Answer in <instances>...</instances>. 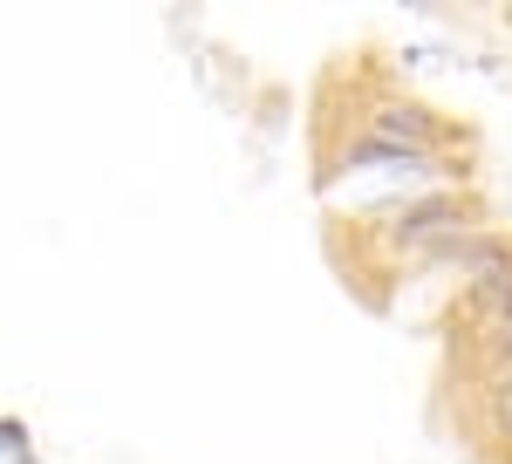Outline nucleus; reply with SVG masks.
<instances>
[{"label":"nucleus","mask_w":512,"mask_h":464,"mask_svg":"<svg viewBox=\"0 0 512 464\" xmlns=\"http://www.w3.org/2000/svg\"><path fill=\"white\" fill-rule=\"evenodd\" d=\"M362 219H369L376 239H383L390 260H417V253H424L431 239H444V232L485 226V212H478V198L465 192V185H431V192L383 198V205H369Z\"/></svg>","instance_id":"1"},{"label":"nucleus","mask_w":512,"mask_h":464,"mask_svg":"<svg viewBox=\"0 0 512 464\" xmlns=\"http://www.w3.org/2000/svg\"><path fill=\"white\" fill-rule=\"evenodd\" d=\"M362 137H383V144H396V151L451 157V123H444L431 103H417V96H383V103H369Z\"/></svg>","instance_id":"2"},{"label":"nucleus","mask_w":512,"mask_h":464,"mask_svg":"<svg viewBox=\"0 0 512 464\" xmlns=\"http://www.w3.org/2000/svg\"><path fill=\"white\" fill-rule=\"evenodd\" d=\"M410 267H444L458 273V280H485V273L512 267V232L506 226H465V232H444V239H431Z\"/></svg>","instance_id":"3"},{"label":"nucleus","mask_w":512,"mask_h":464,"mask_svg":"<svg viewBox=\"0 0 512 464\" xmlns=\"http://www.w3.org/2000/svg\"><path fill=\"white\" fill-rule=\"evenodd\" d=\"M458 308H465V321H472L478 335H499V328H512V267L485 273V280H465Z\"/></svg>","instance_id":"4"},{"label":"nucleus","mask_w":512,"mask_h":464,"mask_svg":"<svg viewBox=\"0 0 512 464\" xmlns=\"http://www.w3.org/2000/svg\"><path fill=\"white\" fill-rule=\"evenodd\" d=\"M472 376H478V396H506V389H512V328H499V335H478Z\"/></svg>","instance_id":"5"},{"label":"nucleus","mask_w":512,"mask_h":464,"mask_svg":"<svg viewBox=\"0 0 512 464\" xmlns=\"http://www.w3.org/2000/svg\"><path fill=\"white\" fill-rule=\"evenodd\" d=\"M0 458H14V464H35V430L21 424V417H0Z\"/></svg>","instance_id":"6"},{"label":"nucleus","mask_w":512,"mask_h":464,"mask_svg":"<svg viewBox=\"0 0 512 464\" xmlns=\"http://www.w3.org/2000/svg\"><path fill=\"white\" fill-rule=\"evenodd\" d=\"M485 424H492L499 444H512V389H506V396H485Z\"/></svg>","instance_id":"7"}]
</instances>
